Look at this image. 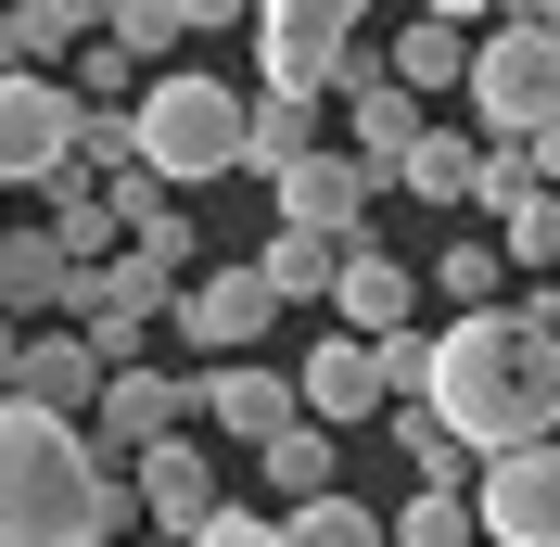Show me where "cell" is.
<instances>
[{
    "instance_id": "6da1fadb",
    "label": "cell",
    "mask_w": 560,
    "mask_h": 547,
    "mask_svg": "<svg viewBox=\"0 0 560 547\" xmlns=\"http://www.w3.org/2000/svg\"><path fill=\"white\" fill-rule=\"evenodd\" d=\"M420 408L446 420V445L485 472V458H523V445L560 433V344L535 331L523 306H485V318H446L433 331V382Z\"/></svg>"
},
{
    "instance_id": "7a4b0ae2",
    "label": "cell",
    "mask_w": 560,
    "mask_h": 547,
    "mask_svg": "<svg viewBox=\"0 0 560 547\" xmlns=\"http://www.w3.org/2000/svg\"><path fill=\"white\" fill-rule=\"evenodd\" d=\"M128 535V472L77 420L0 408V547H115Z\"/></svg>"
},
{
    "instance_id": "3957f363",
    "label": "cell",
    "mask_w": 560,
    "mask_h": 547,
    "mask_svg": "<svg viewBox=\"0 0 560 547\" xmlns=\"http://www.w3.org/2000/svg\"><path fill=\"white\" fill-rule=\"evenodd\" d=\"M128 153H140V178L153 191H217V178H243V90L230 77H191V65H166V77H140V103H128Z\"/></svg>"
},
{
    "instance_id": "277c9868",
    "label": "cell",
    "mask_w": 560,
    "mask_h": 547,
    "mask_svg": "<svg viewBox=\"0 0 560 547\" xmlns=\"http://www.w3.org/2000/svg\"><path fill=\"white\" fill-rule=\"evenodd\" d=\"M458 90H471V128L523 153V140L560 115V38L535 26V13H497V26L471 38V77H458Z\"/></svg>"
},
{
    "instance_id": "5b68a950",
    "label": "cell",
    "mask_w": 560,
    "mask_h": 547,
    "mask_svg": "<svg viewBox=\"0 0 560 547\" xmlns=\"http://www.w3.org/2000/svg\"><path fill=\"white\" fill-rule=\"evenodd\" d=\"M357 65H370L357 0H268V13H255V77H268L280 103H345Z\"/></svg>"
},
{
    "instance_id": "8992f818",
    "label": "cell",
    "mask_w": 560,
    "mask_h": 547,
    "mask_svg": "<svg viewBox=\"0 0 560 547\" xmlns=\"http://www.w3.org/2000/svg\"><path fill=\"white\" fill-rule=\"evenodd\" d=\"M77 166V90L0 65V191H51Z\"/></svg>"
},
{
    "instance_id": "52a82bcc",
    "label": "cell",
    "mask_w": 560,
    "mask_h": 547,
    "mask_svg": "<svg viewBox=\"0 0 560 547\" xmlns=\"http://www.w3.org/2000/svg\"><path fill=\"white\" fill-rule=\"evenodd\" d=\"M471 535L485 547H560V433L471 472Z\"/></svg>"
},
{
    "instance_id": "ba28073f",
    "label": "cell",
    "mask_w": 560,
    "mask_h": 547,
    "mask_svg": "<svg viewBox=\"0 0 560 547\" xmlns=\"http://www.w3.org/2000/svg\"><path fill=\"white\" fill-rule=\"evenodd\" d=\"M268 191H280V230H306V242H370V191H383V178L357 166L345 140H318L306 166H280Z\"/></svg>"
},
{
    "instance_id": "9c48e42d",
    "label": "cell",
    "mask_w": 560,
    "mask_h": 547,
    "mask_svg": "<svg viewBox=\"0 0 560 547\" xmlns=\"http://www.w3.org/2000/svg\"><path fill=\"white\" fill-rule=\"evenodd\" d=\"M268 318H280V306H268V280H255V268H205V280H178L166 331L217 370V357H255V344H268Z\"/></svg>"
},
{
    "instance_id": "30bf717a",
    "label": "cell",
    "mask_w": 560,
    "mask_h": 547,
    "mask_svg": "<svg viewBox=\"0 0 560 547\" xmlns=\"http://www.w3.org/2000/svg\"><path fill=\"white\" fill-rule=\"evenodd\" d=\"M178 433H191V370H166V357L153 370H115L103 408H90V445H103L115 472H128L140 445H178Z\"/></svg>"
},
{
    "instance_id": "8fae6325",
    "label": "cell",
    "mask_w": 560,
    "mask_h": 547,
    "mask_svg": "<svg viewBox=\"0 0 560 547\" xmlns=\"http://www.w3.org/2000/svg\"><path fill=\"white\" fill-rule=\"evenodd\" d=\"M128 510L153 522V547H191V535H205L217 510H230V497H217L205 445L178 433V445H140V458H128Z\"/></svg>"
},
{
    "instance_id": "7c38bea8",
    "label": "cell",
    "mask_w": 560,
    "mask_h": 547,
    "mask_svg": "<svg viewBox=\"0 0 560 547\" xmlns=\"http://www.w3.org/2000/svg\"><path fill=\"white\" fill-rule=\"evenodd\" d=\"M38 306H51V318H65V331H77V318L103 306V280L77 268V255H65V242H51V230H0V318L26 331Z\"/></svg>"
},
{
    "instance_id": "4fadbf2b",
    "label": "cell",
    "mask_w": 560,
    "mask_h": 547,
    "mask_svg": "<svg viewBox=\"0 0 560 547\" xmlns=\"http://www.w3.org/2000/svg\"><path fill=\"white\" fill-rule=\"evenodd\" d=\"M331 306H345V344H383V331H420V268L383 255V230L345 242V268H331Z\"/></svg>"
},
{
    "instance_id": "5bb4252c",
    "label": "cell",
    "mask_w": 560,
    "mask_h": 547,
    "mask_svg": "<svg viewBox=\"0 0 560 547\" xmlns=\"http://www.w3.org/2000/svg\"><path fill=\"white\" fill-rule=\"evenodd\" d=\"M0 408H38V420H77V433H90V408H103V357H90L77 331H26Z\"/></svg>"
},
{
    "instance_id": "9a60e30c",
    "label": "cell",
    "mask_w": 560,
    "mask_h": 547,
    "mask_svg": "<svg viewBox=\"0 0 560 547\" xmlns=\"http://www.w3.org/2000/svg\"><path fill=\"white\" fill-rule=\"evenodd\" d=\"M191 420H217V433H293V370H268V357H217V370H191Z\"/></svg>"
},
{
    "instance_id": "2e32d148",
    "label": "cell",
    "mask_w": 560,
    "mask_h": 547,
    "mask_svg": "<svg viewBox=\"0 0 560 547\" xmlns=\"http://www.w3.org/2000/svg\"><path fill=\"white\" fill-rule=\"evenodd\" d=\"M420 128H433V115H420L408 90H395V77H383V51H370V65L345 77V153H357V166H370V178H383V191H395V166H408V153H420Z\"/></svg>"
},
{
    "instance_id": "e0dca14e",
    "label": "cell",
    "mask_w": 560,
    "mask_h": 547,
    "mask_svg": "<svg viewBox=\"0 0 560 547\" xmlns=\"http://www.w3.org/2000/svg\"><path fill=\"white\" fill-rule=\"evenodd\" d=\"M471 13H458V0H433V13H408V26L383 38V77L395 90H408V103H433V90H458V77H471Z\"/></svg>"
},
{
    "instance_id": "ac0fdd59",
    "label": "cell",
    "mask_w": 560,
    "mask_h": 547,
    "mask_svg": "<svg viewBox=\"0 0 560 547\" xmlns=\"http://www.w3.org/2000/svg\"><path fill=\"white\" fill-rule=\"evenodd\" d=\"M293 420H318V433H345V420H383V382H370V344H306L293 357Z\"/></svg>"
},
{
    "instance_id": "d6986e66",
    "label": "cell",
    "mask_w": 560,
    "mask_h": 547,
    "mask_svg": "<svg viewBox=\"0 0 560 547\" xmlns=\"http://www.w3.org/2000/svg\"><path fill=\"white\" fill-rule=\"evenodd\" d=\"M217 26H230V0H115L103 51H128V65L153 77V65H166V51H178V38H217Z\"/></svg>"
},
{
    "instance_id": "ffe728a7",
    "label": "cell",
    "mask_w": 560,
    "mask_h": 547,
    "mask_svg": "<svg viewBox=\"0 0 560 547\" xmlns=\"http://www.w3.org/2000/svg\"><path fill=\"white\" fill-rule=\"evenodd\" d=\"M318 153V103H280V90H243V178H280Z\"/></svg>"
},
{
    "instance_id": "44dd1931",
    "label": "cell",
    "mask_w": 560,
    "mask_h": 547,
    "mask_svg": "<svg viewBox=\"0 0 560 547\" xmlns=\"http://www.w3.org/2000/svg\"><path fill=\"white\" fill-rule=\"evenodd\" d=\"M420 293H446L458 318H485V306H510L523 280H510V255H497V230H485V242L458 230V242H446V268H420Z\"/></svg>"
},
{
    "instance_id": "7402d4cb",
    "label": "cell",
    "mask_w": 560,
    "mask_h": 547,
    "mask_svg": "<svg viewBox=\"0 0 560 547\" xmlns=\"http://www.w3.org/2000/svg\"><path fill=\"white\" fill-rule=\"evenodd\" d=\"M383 433H395V458H408V497H458V484H471V458L446 445L433 408H383Z\"/></svg>"
},
{
    "instance_id": "603a6c76",
    "label": "cell",
    "mask_w": 560,
    "mask_h": 547,
    "mask_svg": "<svg viewBox=\"0 0 560 547\" xmlns=\"http://www.w3.org/2000/svg\"><path fill=\"white\" fill-rule=\"evenodd\" d=\"M0 26H13V65H26V77H51V65L90 51V13H77V0H13Z\"/></svg>"
},
{
    "instance_id": "cb8c5ba5",
    "label": "cell",
    "mask_w": 560,
    "mask_h": 547,
    "mask_svg": "<svg viewBox=\"0 0 560 547\" xmlns=\"http://www.w3.org/2000/svg\"><path fill=\"white\" fill-rule=\"evenodd\" d=\"M471 153H485V140H458V128H420V153L395 166V191H408V205H471Z\"/></svg>"
},
{
    "instance_id": "d4e9b609",
    "label": "cell",
    "mask_w": 560,
    "mask_h": 547,
    "mask_svg": "<svg viewBox=\"0 0 560 547\" xmlns=\"http://www.w3.org/2000/svg\"><path fill=\"white\" fill-rule=\"evenodd\" d=\"M331 268H345V242H306V230H268V255H255L268 306H306V293H331Z\"/></svg>"
},
{
    "instance_id": "484cf974",
    "label": "cell",
    "mask_w": 560,
    "mask_h": 547,
    "mask_svg": "<svg viewBox=\"0 0 560 547\" xmlns=\"http://www.w3.org/2000/svg\"><path fill=\"white\" fill-rule=\"evenodd\" d=\"M280 547H383V510L331 484V497H306V510H280Z\"/></svg>"
},
{
    "instance_id": "4316f807",
    "label": "cell",
    "mask_w": 560,
    "mask_h": 547,
    "mask_svg": "<svg viewBox=\"0 0 560 547\" xmlns=\"http://www.w3.org/2000/svg\"><path fill=\"white\" fill-rule=\"evenodd\" d=\"M497 255H510V280H560V191H523L497 217Z\"/></svg>"
},
{
    "instance_id": "83f0119b",
    "label": "cell",
    "mask_w": 560,
    "mask_h": 547,
    "mask_svg": "<svg viewBox=\"0 0 560 547\" xmlns=\"http://www.w3.org/2000/svg\"><path fill=\"white\" fill-rule=\"evenodd\" d=\"M255 458H268L280 510H306V497H331V433H318V420H293V433H268Z\"/></svg>"
},
{
    "instance_id": "f1b7e54d",
    "label": "cell",
    "mask_w": 560,
    "mask_h": 547,
    "mask_svg": "<svg viewBox=\"0 0 560 547\" xmlns=\"http://www.w3.org/2000/svg\"><path fill=\"white\" fill-rule=\"evenodd\" d=\"M51 242H65V255H77V268H103V255H115V217H103V191H90V178H51Z\"/></svg>"
},
{
    "instance_id": "f546056e",
    "label": "cell",
    "mask_w": 560,
    "mask_h": 547,
    "mask_svg": "<svg viewBox=\"0 0 560 547\" xmlns=\"http://www.w3.org/2000/svg\"><path fill=\"white\" fill-rule=\"evenodd\" d=\"M383 547H471V484H458V497H408V510L383 522Z\"/></svg>"
},
{
    "instance_id": "4dcf8cb0",
    "label": "cell",
    "mask_w": 560,
    "mask_h": 547,
    "mask_svg": "<svg viewBox=\"0 0 560 547\" xmlns=\"http://www.w3.org/2000/svg\"><path fill=\"white\" fill-rule=\"evenodd\" d=\"M370 382H383V408H420V382H433V331H383V344H370Z\"/></svg>"
},
{
    "instance_id": "1f68e13d",
    "label": "cell",
    "mask_w": 560,
    "mask_h": 547,
    "mask_svg": "<svg viewBox=\"0 0 560 547\" xmlns=\"http://www.w3.org/2000/svg\"><path fill=\"white\" fill-rule=\"evenodd\" d=\"M523 191H535V166L510 153V140H485V153H471V205H485V217H510Z\"/></svg>"
},
{
    "instance_id": "d6a6232c",
    "label": "cell",
    "mask_w": 560,
    "mask_h": 547,
    "mask_svg": "<svg viewBox=\"0 0 560 547\" xmlns=\"http://www.w3.org/2000/svg\"><path fill=\"white\" fill-rule=\"evenodd\" d=\"M191 547H280V522H268V510H217Z\"/></svg>"
},
{
    "instance_id": "836d02e7",
    "label": "cell",
    "mask_w": 560,
    "mask_h": 547,
    "mask_svg": "<svg viewBox=\"0 0 560 547\" xmlns=\"http://www.w3.org/2000/svg\"><path fill=\"white\" fill-rule=\"evenodd\" d=\"M523 166H535V191H560V115H548V128L523 140Z\"/></svg>"
},
{
    "instance_id": "e575fe53",
    "label": "cell",
    "mask_w": 560,
    "mask_h": 547,
    "mask_svg": "<svg viewBox=\"0 0 560 547\" xmlns=\"http://www.w3.org/2000/svg\"><path fill=\"white\" fill-rule=\"evenodd\" d=\"M523 318H535V331L560 344V280H535V306H523Z\"/></svg>"
},
{
    "instance_id": "d590c367",
    "label": "cell",
    "mask_w": 560,
    "mask_h": 547,
    "mask_svg": "<svg viewBox=\"0 0 560 547\" xmlns=\"http://www.w3.org/2000/svg\"><path fill=\"white\" fill-rule=\"evenodd\" d=\"M13 344H26V331H13V318H0V395H13Z\"/></svg>"
},
{
    "instance_id": "8d00e7d4",
    "label": "cell",
    "mask_w": 560,
    "mask_h": 547,
    "mask_svg": "<svg viewBox=\"0 0 560 547\" xmlns=\"http://www.w3.org/2000/svg\"><path fill=\"white\" fill-rule=\"evenodd\" d=\"M471 547H485V535H471Z\"/></svg>"
}]
</instances>
